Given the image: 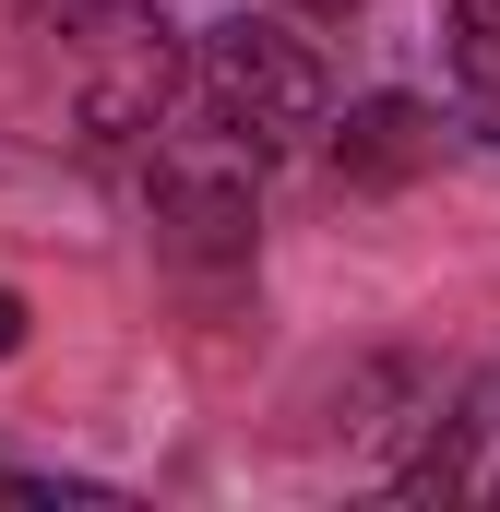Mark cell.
Segmentation results:
<instances>
[{"instance_id": "6da1fadb", "label": "cell", "mask_w": 500, "mask_h": 512, "mask_svg": "<svg viewBox=\"0 0 500 512\" xmlns=\"http://www.w3.org/2000/svg\"><path fill=\"white\" fill-rule=\"evenodd\" d=\"M36 48L60 72V131L72 143H143L179 96V36L155 0H36Z\"/></svg>"}, {"instance_id": "7a4b0ae2", "label": "cell", "mask_w": 500, "mask_h": 512, "mask_svg": "<svg viewBox=\"0 0 500 512\" xmlns=\"http://www.w3.org/2000/svg\"><path fill=\"white\" fill-rule=\"evenodd\" d=\"M191 96H203V120L227 131V143H250L262 167L298 155L310 131L334 120V72H322V48L286 36L274 12H227V24L191 48Z\"/></svg>"}, {"instance_id": "3957f363", "label": "cell", "mask_w": 500, "mask_h": 512, "mask_svg": "<svg viewBox=\"0 0 500 512\" xmlns=\"http://www.w3.org/2000/svg\"><path fill=\"white\" fill-rule=\"evenodd\" d=\"M250 203H262V155L227 143V131H143V215H155V239L191 262H239L250 251Z\"/></svg>"}, {"instance_id": "277c9868", "label": "cell", "mask_w": 500, "mask_h": 512, "mask_svg": "<svg viewBox=\"0 0 500 512\" xmlns=\"http://www.w3.org/2000/svg\"><path fill=\"white\" fill-rule=\"evenodd\" d=\"M429 155V108L417 96H370V108H346V131H334V167L346 179H405Z\"/></svg>"}, {"instance_id": "5b68a950", "label": "cell", "mask_w": 500, "mask_h": 512, "mask_svg": "<svg viewBox=\"0 0 500 512\" xmlns=\"http://www.w3.org/2000/svg\"><path fill=\"white\" fill-rule=\"evenodd\" d=\"M453 72H465V96L500 108V0H453Z\"/></svg>"}, {"instance_id": "8992f818", "label": "cell", "mask_w": 500, "mask_h": 512, "mask_svg": "<svg viewBox=\"0 0 500 512\" xmlns=\"http://www.w3.org/2000/svg\"><path fill=\"white\" fill-rule=\"evenodd\" d=\"M0 501H84V489H60V477H12V465H0Z\"/></svg>"}, {"instance_id": "52a82bcc", "label": "cell", "mask_w": 500, "mask_h": 512, "mask_svg": "<svg viewBox=\"0 0 500 512\" xmlns=\"http://www.w3.org/2000/svg\"><path fill=\"white\" fill-rule=\"evenodd\" d=\"M12 346H24V298L0 286V358H12Z\"/></svg>"}, {"instance_id": "ba28073f", "label": "cell", "mask_w": 500, "mask_h": 512, "mask_svg": "<svg viewBox=\"0 0 500 512\" xmlns=\"http://www.w3.org/2000/svg\"><path fill=\"white\" fill-rule=\"evenodd\" d=\"M298 12H358V0H298Z\"/></svg>"}]
</instances>
